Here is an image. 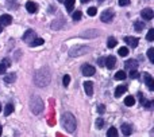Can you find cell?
I'll return each mask as SVG.
<instances>
[{
    "label": "cell",
    "mask_w": 154,
    "mask_h": 137,
    "mask_svg": "<svg viewBox=\"0 0 154 137\" xmlns=\"http://www.w3.org/2000/svg\"><path fill=\"white\" fill-rule=\"evenodd\" d=\"M100 19H101V22H104V23H111L112 19H114V12H112L111 10H106L100 15Z\"/></svg>",
    "instance_id": "5"
},
{
    "label": "cell",
    "mask_w": 154,
    "mask_h": 137,
    "mask_svg": "<svg viewBox=\"0 0 154 137\" xmlns=\"http://www.w3.org/2000/svg\"><path fill=\"white\" fill-rule=\"evenodd\" d=\"M107 136H108V137H116V136H118V130L115 129L114 127L109 128L108 132H107Z\"/></svg>",
    "instance_id": "27"
},
{
    "label": "cell",
    "mask_w": 154,
    "mask_h": 137,
    "mask_svg": "<svg viewBox=\"0 0 154 137\" xmlns=\"http://www.w3.org/2000/svg\"><path fill=\"white\" fill-rule=\"evenodd\" d=\"M126 73L123 70H119L116 74H115V79H118V81H123V79H126Z\"/></svg>",
    "instance_id": "21"
},
{
    "label": "cell",
    "mask_w": 154,
    "mask_h": 137,
    "mask_svg": "<svg viewBox=\"0 0 154 137\" xmlns=\"http://www.w3.org/2000/svg\"><path fill=\"white\" fill-rule=\"evenodd\" d=\"M104 62H106V58H99V59H97L99 66H104Z\"/></svg>",
    "instance_id": "39"
},
{
    "label": "cell",
    "mask_w": 154,
    "mask_h": 137,
    "mask_svg": "<svg viewBox=\"0 0 154 137\" xmlns=\"http://www.w3.org/2000/svg\"><path fill=\"white\" fill-rule=\"evenodd\" d=\"M143 79H145V82H146V85H147V87H149V90H154V79H153V77L150 75L149 73H143Z\"/></svg>",
    "instance_id": "10"
},
{
    "label": "cell",
    "mask_w": 154,
    "mask_h": 137,
    "mask_svg": "<svg viewBox=\"0 0 154 137\" xmlns=\"http://www.w3.org/2000/svg\"><path fill=\"white\" fill-rule=\"evenodd\" d=\"M3 31V26H2V24H0V32H2Z\"/></svg>",
    "instance_id": "42"
},
{
    "label": "cell",
    "mask_w": 154,
    "mask_h": 137,
    "mask_svg": "<svg viewBox=\"0 0 154 137\" xmlns=\"http://www.w3.org/2000/svg\"><path fill=\"white\" fill-rule=\"evenodd\" d=\"M104 108H106L104 105H99V106H97V112H99L100 114H103L104 112H106V109H104Z\"/></svg>",
    "instance_id": "37"
},
{
    "label": "cell",
    "mask_w": 154,
    "mask_h": 137,
    "mask_svg": "<svg viewBox=\"0 0 154 137\" xmlns=\"http://www.w3.org/2000/svg\"><path fill=\"white\" fill-rule=\"evenodd\" d=\"M130 78L131 79H138L139 78V73L137 71V68L135 70H130Z\"/></svg>",
    "instance_id": "30"
},
{
    "label": "cell",
    "mask_w": 154,
    "mask_h": 137,
    "mask_svg": "<svg viewBox=\"0 0 154 137\" xmlns=\"http://www.w3.org/2000/svg\"><path fill=\"white\" fill-rule=\"evenodd\" d=\"M146 39L149 40V42H153L154 40V30H149V32H147V35H146Z\"/></svg>",
    "instance_id": "31"
},
{
    "label": "cell",
    "mask_w": 154,
    "mask_h": 137,
    "mask_svg": "<svg viewBox=\"0 0 154 137\" xmlns=\"http://www.w3.org/2000/svg\"><path fill=\"white\" fill-rule=\"evenodd\" d=\"M82 16L81 11H76V12H73V20H80Z\"/></svg>",
    "instance_id": "33"
},
{
    "label": "cell",
    "mask_w": 154,
    "mask_h": 137,
    "mask_svg": "<svg viewBox=\"0 0 154 137\" xmlns=\"http://www.w3.org/2000/svg\"><path fill=\"white\" fill-rule=\"evenodd\" d=\"M87 13L89 16H95L96 13H97V10H96V7H91V8H88L87 10Z\"/></svg>",
    "instance_id": "32"
},
{
    "label": "cell",
    "mask_w": 154,
    "mask_h": 137,
    "mask_svg": "<svg viewBox=\"0 0 154 137\" xmlns=\"http://www.w3.org/2000/svg\"><path fill=\"white\" fill-rule=\"evenodd\" d=\"M147 58H149V61L154 63V48H149L147 50Z\"/></svg>",
    "instance_id": "29"
},
{
    "label": "cell",
    "mask_w": 154,
    "mask_h": 137,
    "mask_svg": "<svg viewBox=\"0 0 154 137\" xmlns=\"http://www.w3.org/2000/svg\"><path fill=\"white\" fill-rule=\"evenodd\" d=\"M141 16L145 19V20H152L154 18V11L152 8H145V10L141 11Z\"/></svg>",
    "instance_id": "7"
},
{
    "label": "cell",
    "mask_w": 154,
    "mask_h": 137,
    "mask_svg": "<svg viewBox=\"0 0 154 137\" xmlns=\"http://www.w3.org/2000/svg\"><path fill=\"white\" fill-rule=\"evenodd\" d=\"M26 10L29 11L30 13H35L38 11V5L35 4L34 1H27L26 3Z\"/></svg>",
    "instance_id": "15"
},
{
    "label": "cell",
    "mask_w": 154,
    "mask_h": 137,
    "mask_svg": "<svg viewBox=\"0 0 154 137\" xmlns=\"http://www.w3.org/2000/svg\"><path fill=\"white\" fill-rule=\"evenodd\" d=\"M58 1H60V3H64V1H65V0H58Z\"/></svg>",
    "instance_id": "44"
},
{
    "label": "cell",
    "mask_w": 154,
    "mask_h": 137,
    "mask_svg": "<svg viewBox=\"0 0 154 137\" xmlns=\"http://www.w3.org/2000/svg\"><path fill=\"white\" fill-rule=\"evenodd\" d=\"M118 54H119L120 57H127L128 55V48L127 47H120L119 51H118Z\"/></svg>",
    "instance_id": "28"
},
{
    "label": "cell",
    "mask_w": 154,
    "mask_h": 137,
    "mask_svg": "<svg viewBox=\"0 0 154 137\" xmlns=\"http://www.w3.org/2000/svg\"><path fill=\"white\" fill-rule=\"evenodd\" d=\"M88 1H91V0H81V3H88Z\"/></svg>",
    "instance_id": "41"
},
{
    "label": "cell",
    "mask_w": 154,
    "mask_h": 137,
    "mask_svg": "<svg viewBox=\"0 0 154 137\" xmlns=\"http://www.w3.org/2000/svg\"><path fill=\"white\" fill-rule=\"evenodd\" d=\"M134 28H135V31L141 32L142 30L145 28V23L143 22H135V23H134Z\"/></svg>",
    "instance_id": "23"
},
{
    "label": "cell",
    "mask_w": 154,
    "mask_h": 137,
    "mask_svg": "<svg viewBox=\"0 0 154 137\" xmlns=\"http://www.w3.org/2000/svg\"><path fill=\"white\" fill-rule=\"evenodd\" d=\"M89 51V47H85V46H76L73 47L72 50L69 51V55L70 57H79V55H84Z\"/></svg>",
    "instance_id": "4"
},
{
    "label": "cell",
    "mask_w": 154,
    "mask_h": 137,
    "mask_svg": "<svg viewBox=\"0 0 154 137\" xmlns=\"http://www.w3.org/2000/svg\"><path fill=\"white\" fill-rule=\"evenodd\" d=\"M81 71H82V75H85V77H91V75H93L95 74V67L93 66H91V65H84L81 68Z\"/></svg>",
    "instance_id": "8"
},
{
    "label": "cell",
    "mask_w": 154,
    "mask_h": 137,
    "mask_svg": "<svg viewBox=\"0 0 154 137\" xmlns=\"http://www.w3.org/2000/svg\"><path fill=\"white\" fill-rule=\"evenodd\" d=\"M125 66H126V68H128V70H135V68L138 67V61H137V59H128V61H126Z\"/></svg>",
    "instance_id": "13"
},
{
    "label": "cell",
    "mask_w": 154,
    "mask_h": 137,
    "mask_svg": "<svg viewBox=\"0 0 154 137\" xmlns=\"http://www.w3.org/2000/svg\"><path fill=\"white\" fill-rule=\"evenodd\" d=\"M0 112H2V105H0Z\"/></svg>",
    "instance_id": "45"
},
{
    "label": "cell",
    "mask_w": 154,
    "mask_h": 137,
    "mask_svg": "<svg viewBox=\"0 0 154 137\" xmlns=\"http://www.w3.org/2000/svg\"><path fill=\"white\" fill-rule=\"evenodd\" d=\"M118 3H119L120 7H125V5H128V4H130V0H119Z\"/></svg>",
    "instance_id": "35"
},
{
    "label": "cell",
    "mask_w": 154,
    "mask_h": 137,
    "mask_svg": "<svg viewBox=\"0 0 154 137\" xmlns=\"http://www.w3.org/2000/svg\"><path fill=\"white\" fill-rule=\"evenodd\" d=\"M99 1H101V0H99Z\"/></svg>",
    "instance_id": "46"
},
{
    "label": "cell",
    "mask_w": 154,
    "mask_h": 137,
    "mask_svg": "<svg viewBox=\"0 0 154 137\" xmlns=\"http://www.w3.org/2000/svg\"><path fill=\"white\" fill-rule=\"evenodd\" d=\"M84 89H85L87 95L92 97V94H93V83L92 82H84Z\"/></svg>",
    "instance_id": "16"
},
{
    "label": "cell",
    "mask_w": 154,
    "mask_h": 137,
    "mask_svg": "<svg viewBox=\"0 0 154 137\" xmlns=\"http://www.w3.org/2000/svg\"><path fill=\"white\" fill-rule=\"evenodd\" d=\"M2 63H4L7 67H8V66H11V65H10V63H11V62H10V59H3V62H2Z\"/></svg>",
    "instance_id": "40"
},
{
    "label": "cell",
    "mask_w": 154,
    "mask_h": 137,
    "mask_svg": "<svg viewBox=\"0 0 154 137\" xmlns=\"http://www.w3.org/2000/svg\"><path fill=\"white\" fill-rule=\"evenodd\" d=\"M11 23H12V16L11 15L3 13V15L0 16V24H2V26H10Z\"/></svg>",
    "instance_id": "11"
},
{
    "label": "cell",
    "mask_w": 154,
    "mask_h": 137,
    "mask_svg": "<svg viewBox=\"0 0 154 137\" xmlns=\"http://www.w3.org/2000/svg\"><path fill=\"white\" fill-rule=\"evenodd\" d=\"M104 125V121H103V118H99L97 121H96V127L97 128H101Z\"/></svg>",
    "instance_id": "38"
},
{
    "label": "cell",
    "mask_w": 154,
    "mask_h": 137,
    "mask_svg": "<svg viewBox=\"0 0 154 137\" xmlns=\"http://www.w3.org/2000/svg\"><path fill=\"white\" fill-rule=\"evenodd\" d=\"M138 97H139V102H141V105L143 106L145 109H152L153 101H147L146 98H145V95L142 94V93H138Z\"/></svg>",
    "instance_id": "6"
},
{
    "label": "cell",
    "mask_w": 154,
    "mask_h": 137,
    "mask_svg": "<svg viewBox=\"0 0 154 137\" xmlns=\"http://www.w3.org/2000/svg\"><path fill=\"white\" fill-rule=\"evenodd\" d=\"M43 108H45V105H43V101L41 100L38 95H32L31 100H30V109H31L32 113H34V114L42 113Z\"/></svg>",
    "instance_id": "3"
},
{
    "label": "cell",
    "mask_w": 154,
    "mask_h": 137,
    "mask_svg": "<svg viewBox=\"0 0 154 137\" xmlns=\"http://www.w3.org/2000/svg\"><path fill=\"white\" fill-rule=\"evenodd\" d=\"M16 79V77H15V74H8V75H5L4 77V81L7 82V83H11V82H14Z\"/></svg>",
    "instance_id": "26"
},
{
    "label": "cell",
    "mask_w": 154,
    "mask_h": 137,
    "mask_svg": "<svg viewBox=\"0 0 154 137\" xmlns=\"http://www.w3.org/2000/svg\"><path fill=\"white\" fill-rule=\"evenodd\" d=\"M5 70H7V66L4 63H0V75H3L5 73Z\"/></svg>",
    "instance_id": "36"
},
{
    "label": "cell",
    "mask_w": 154,
    "mask_h": 137,
    "mask_svg": "<svg viewBox=\"0 0 154 137\" xmlns=\"http://www.w3.org/2000/svg\"><path fill=\"white\" fill-rule=\"evenodd\" d=\"M125 42L127 43V45L130 46V47L135 48L137 46H138L139 39H138V38H135V36H126V38H125Z\"/></svg>",
    "instance_id": "12"
},
{
    "label": "cell",
    "mask_w": 154,
    "mask_h": 137,
    "mask_svg": "<svg viewBox=\"0 0 154 137\" xmlns=\"http://www.w3.org/2000/svg\"><path fill=\"white\" fill-rule=\"evenodd\" d=\"M34 82L39 87H45L46 85L50 83V70L48 67H42L38 70L34 75Z\"/></svg>",
    "instance_id": "1"
},
{
    "label": "cell",
    "mask_w": 154,
    "mask_h": 137,
    "mask_svg": "<svg viewBox=\"0 0 154 137\" xmlns=\"http://www.w3.org/2000/svg\"><path fill=\"white\" fill-rule=\"evenodd\" d=\"M134 103H135V98H134L133 95H130V97H126V98H125V105H126V106H133Z\"/></svg>",
    "instance_id": "22"
},
{
    "label": "cell",
    "mask_w": 154,
    "mask_h": 137,
    "mask_svg": "<svg viewBox=\"0 0 154 137\" xmlns=\"http://www.w3.org/2000/svg\"><path fill=\"white\" fill-rule=\"evenodd\" d=\"M12 112H14V105H12V103H7V105H5V108H4V114H5V116H10Z\"/></svg>",
    "instance_id": "24"
},
{
    "label": "cell",
    "mask_w": 154,
    "mask_h": 137,
    "mask_svg": "<svg viewBox=\"0 0 154 137\" xmlns=\"http://www.w3.org/2000/svg\"><path fill=\"white\" fill-rule=\"evenodd\" d=\"M122 133L125 136H130L133 133V127L130 124H123L122 125Z\"/></svg>",
    "instance_id": "18"
},
{
    "label": "cell",
    "mask_w": 154,
    "mask_h": 137,
    "mask_svg": "<svg viewBox=\"0 0 154 137\" xmlns=\"http://www.w3.org/2000/svg\"><path fill=\"white\" fill-rule=\"evenodd\" d=\"M126 92H127V86L126 85H120L115 90V97H122V94H125Z\"/></svg>",
    "instance_id": "17"
},
{
    "label": "cell",
    "mask_w": 154,
    "mask_h": 137,
    "mask_svg": "<svg viewBox=\"0 0 154 137\" xmlns=\"http://www.w3.org/2000/svg\"><path fill=\"white\" fill-rule=\"evenodd\" d=\"M2 130H3V129H2V125H0V135H2Z\"/></svg>",
    "instance_id": "43"
},
{
    "label": "cell",
    "mask_w": 154,
    "mask_h": 137,
    "mask_svg": "<svg viewBox=\"0 0 154 137\" xmlns=\"http://www.w3.org/2000/svg\"><path fill=\"white\" fill-rule=\"evenodd\" d=\"M104 66L107 68H109V70L115 68V66H116V58L115 57H107L106 62H104Z\"/></svg>",
    "instance_id": "9"
},
{
    "label": "cell",
    "mask_w": 154,
    "mask_h": 137,
    "mask_svg": "<svg viewBox=\"0 0 154 137\" xmlns=\"http://www.w3.org/2000/svg\"><path fill=\"white\" fill-rule=\"evenodd\" d=\"M116 39L115 38H112V36H109L108 38V40H107V46H108V48H114L115 46H116Z\"/></svg>",
    "instance_id": "25"
},
{
    "label": "cell",
    "mask_w": 154,
    "mask_h": 137,
    "mask_svg": "<svg viewBox=\"0 0 154 137\" xmlns=\"http://www.w3.org/2000/svg\"><path fill=\"white\" fill-rule=\"evenodd\" d=\"M61 124H62V127H64L69 133H75V130L77 128V121H76L75 116H73L72 113H69V112H68V113L62 114Z\"/></svg>",
    "instance_id": "2"
},
{
    "label": "cell",
    "mask_w": 154,
    "mask_h": 137,
    "mask_svg": "<svg viewBox=\"0 0 154 137\" xmlns=\"http://www.w3.org/2000/svg\"><path fill=\"white\" fill-rule=\"evenodd\" d=\"M70 82V77L69 75H64V79H62V83H64V86H68Z\"/></svg>",
    "instance_id": "34"
},
{
    "label": "cell",
    "mask_w": 154,
    "mask_h": 137,
    "mask_svg": "<svg viewBox=\"0 0 154 137\" xmlns=\"http://www.w3.org/2000/svg\"><path fill=\"white\" fill-rule=\"evenodd\" d=\"M34 36H35V32L32 31V30H27V31L24 32V35H23V40L24 42H27V43H30L32 39H34Z\"/></svg>",
    "instance_id": "14"
},
{
    "label": "cell",
    "mask_w": 154,
    "mask_h": 137,
    "mask_svg": "<svg viewBox=\"0 0 154 137\" xmlns=\"http://www.w3.org/2000/svg\"><path fill=\"white\" fill-rule=\"evenodd\" d=\"M43 43H45V40H43L42 38H34V39L30 42V46H31V47H35V46H42Z\"/></svg>",
    "instance_id": "19"
},
{
    "label": "cell",
    "mask_w": 154,
    "mask_h": 137,
    "mask_svg": "<svg viewBox=\"0 0 154 137\" xmlns=\"http://www.w3.org/2000/svg\"><path fill=\"white\" fill-rule=\"evenodd\" d=\"M65 7H66V11L68 12H70V11H73V8H75V3L76 0H65Z\"/></svg>",
    "instance_id": "20"
}]
</instances>
